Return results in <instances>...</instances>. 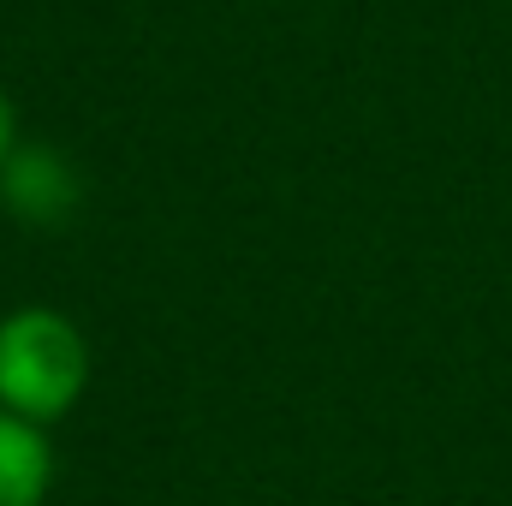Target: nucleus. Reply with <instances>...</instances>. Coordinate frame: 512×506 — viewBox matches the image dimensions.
<instances>
[{
    "mask_svg": "<svg viewBox=\"0 0 512 506\" xmlns=\"http://www.w3.org/2000/svg\"><path fill=\"white\" fill-rule=\"evenodd\" d=\"M90 334L54 304H18L0 316V411L54 429L90 393Z\"/></svg>",
    "mask_w": 512,
    "mask_h": 506,
    "instance_id": "nucleus-1",
    "label": "nucleus"
},
{
    "mask_svg": "<svg viewBox=\"0 0 512 506\" xmlns=\"http://www.w3.org/2000/svg\"><path fill=\"white\" fill-rule=\"evenodd\" d=\"M78 203H84V179L72 155H60L54 143H18L0 161V209L18 227H66Z\"/></svg>",
    "mask_w": 512,
    "mask_h": 506,
    "instance_id": "nucleus-2",
    "label": "nucleus"
},
{
    "mask_svg": "<svg viewBox=\"0 0 512 506\" xmlns=\"http://www.w3.org/2000/svg\"><path fill=\"white\" fill-rule=\"evenodd\" d=\"M54 489V441L48 429L0 411V506H42Z\"/></svg>",
    "mask_w": 512,
    "mask_h": 506,
    "instance_id": "nucleus-3",
    "label": "nucleus"
},
{
    "mask_svg": "<svg viewBox=\"0 0 512 506\" xmlns=\"http://www.w3.org/2000/svg\"><path fill=\"white\" fill-rule=\"evenodd\" d=\"M18 149V102L6 96V84H0V161Z\"/></svg>",
    "mask_w": 512,
    "mask_h": 506,
    "instance_id": "nucleus-4",
    "label": "nucleus"
}]
</instances>
